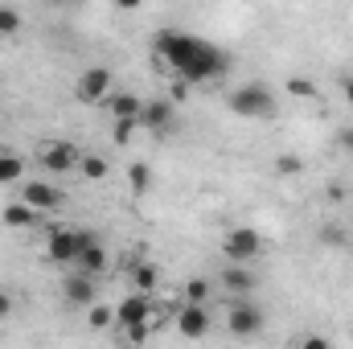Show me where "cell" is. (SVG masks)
Segmentation results:
<instances>
[{"label":"cell","instance_id":"8","mask_svg":"<svg viewBox=\"0 0 353 349\" xmlns=\"http://www.w3.org/2000/svg\"><path fill=\"white\" fill-rule=\"evenodd\" d=\"M21 197H25L37 214H54V210L62 206L58 185H46V181H21Z\"/></svg>","mask_w":353,"mask_h":349},{"label":"cell","instance_id":"26","mask_svg":"<svg viewBox=\"0 0 353 349\" xmlns=\"http://www.w3.org/2000/svg\"><path fill=\"white\" fill-rule=\"evenodd\" d=\"M300 169H304L300 157H279V161H275V173H283V177H296Z\"/></svg>","mask_w":353,"mask_h":349},{"label":"cell","instance_id":"21","mask_svg":"<svg viewBox=\"0 0 353 349\" xmlns=\"http://www.w3.org/2000/svg\"><path fill=\"white\" fill-rule=\"evenodd\" d=\"M185 300H197V304H210V279H201V275H193V279H185Z\"/></svg>","mask_w":353,"mask_h":349},{"label":"cell","instance_id":"14","mask_svg":"<svg viewBox=\"0 0 353 349\" xmlns=\"http://www.w3.org/2000/svg\"><path fill=\"white\" fill-rule=\"evenodd\" d=\"M103 103H107L111 119H140V107H144V99H136V94H128V90H111Z\"/></svg>","mask_w":353,"mask_h":349},{"label":"cell","instance_id":"27","mask_svg":"<svg viewBox=\"0 0 353 349\" xmlns=\"http://www.w3.org/2000/svg\"><path fill=\"white\" fill-rule=\"evenodd\" d=\"M148 333H152V329H148V321H140V325H128V329H123V337H128L132 346H140V341H148Z\"/></svg>","mask_w":353,"mask_h":349},{"label":"cell","instance_id":"19","mask_svg":"<svg viewBox=\"0 0 353 349\" xmlns=\"http://www.w3.org/2000/svg\"><path fill=\"white\" fill-rule=\"evenodd\" d=\"M132 283H136L140 292H152V288L161 283V271H157V263H136V271H132Z\"/></svg>","mask_w":353,"mask_h":349},{"label":"cell","instance_id":"9","mask_svg":"<svg viewBox=\"0 0 353 349\" xmlns=\"http://www.w3.org/2000/svg\"><path fill=\"white\" fill-rule=\"evenodd\" d=\"M152 317V300H148V292H132V296H123L119 304H115V325H140V321H148Z\"/></svg>","mask_w":353,"mask_h":349},{"label":"cell","instance_id":"28","mask_svg":"<svg viewBox=\"0 0 353 349\" xmlns=\"http://www.w3.org/2000/svg\"><path fill=\"white\" fill-rule=\"evenodd\" d=\"M4 317H12V296H8V292H0V321H4Z\"/></svg>","mask_w":353,"mask_h":349},{"label":"cell","instance_id":"7","mask_svg":"<svg viewBox=\"0 0 353 349\" xmlns=\"http://www.w3.org/2000/svg\"><path fill=\"white\" fill-rule=\"evenodd\" d=\"M176 333H181V337H189V341L205 337V333H210V304L185 300V304L176 308Z\"/></svg>","mask_w":353,"mask_h":349},{"label":"cell","instance_id":"30","mask_svg":"<svg viewBox=\"0 0 353 349\" xmlns=\"http://www.w3.org/2000/svg\"><path fill=\"white\" fill-rule=\"evenodd\" d=\"M341 148L353 157V128H345V132H341Z\"/></svg>","mask_w":353,"mask_h":349},{"label":"cell","instance_id":"23","mask_svg":"<svg viewBox=\"0 0 353 349\" xmlns=\"http://www.w3.org/2000/svg\"><path fill=\"white\" fill-rule=\"evenodd\" d=\"M17 29H21V12L8 8V4H0V37H12Z\"/></svg>","mask_w":353,"mask_h":349},{"label":"cell","instance_id":"25","mask_svg":"<svg viewBox=\"0 0 353 349\" xmlns=\"http://www.w3.org/2000/svg\"><path fill=\"white\" fill-rule=\"evenodd\" d=\"M136 128H140V123H136V119H115V132H111V136H115V144H128V140H132V132H136Z\"/></svg>","mask_w":353,"mask_h":349},{"label":"cell","instance_id":"12","mask_svg":"<svg viewBox=\"0 0 353 349\" xmlns=\"http://www.w3.org/2000/svg\"><path fill=\"white\" fill-rule=\"evenodd\" d=\"M74 267H79V271H87V275H99V271L107 267V247L99 243V235H90V230H87V239H83V251H79Z\"/></svg>","mask_w":353,"mask_h":349},{"label":"cell","instance_id":"16","mask_svg":"<svg viewBox=\"0 0 353 349\" xmlns=\"http://www.w3.org/2000/svg\"><path fill=\"white\" fill-rule=\"evenodd\" d=\"M222 288H226V292H234V296H247V292L255 288V275H251L243 263H230V267L222 271Z\"/></svg>","mask_w":353,"mask_h":349},{"label":"cell","instance_id":"5","mask_svg":"<svg viewBox=\"0 0 353 349\" xmlns=\"http://www.w3.org/2000/svg\"><path fill=\"white\" fill-rule=\"evenodd\" d=\"M111 87H115V74H111L107 66H90V70H83V74H79L74 94H79L83 103H103V99L111 94Z\"/></svg>","mask_w":353,"mask_h":349},{"label":"cell","instance_id":"22","mask_svg":"<svg viewBox=\"0 0 353 349\" xmlns=\"http://www.w3.org/2000/svg\"><path fill=\"white\" fill-rule=\"evenodd\" d=\"M87 321H90V329H107V325H115V308H107V304H90Z\"/></svg>","mask_w":353,"mask_h":349},{"label":"cell","instance_id":"2","mask_svg":"<svg viewBox=\"0 0 353 349\" xmlns=\"http://www.w3.org/2000/svg\"><path fill=\"white\" fill-rule=\"evenodd\" d=\"M230 111L243 115V119H267L275 111V94L263 87V83H247V87H234L230 90Z\"/></svg>","mask_w":353,"mask_h":349},{"label":"cell","instance_id":"3","mask_svg":"<svg viewBox=\"0 0 353 349\" xmlns=\"http://www.w3.org/2000/svg\"><path fill=\"white\" fill-rule=\"evenodd\" d=\"M79 157H83V148H74L70 140H41V144H37V161H41V169H50V173H70V169H79Z\"/></svg>","mask_w":353,"mask_h":349},{"label":"cell","instance_id":"20","mask_svg":"<svg viewBox=\"0 0 353 349\" xmlns=\"http://www.w3.org/2000/svg\"><path fill=\"white\" fill-rule=\"evenodd\" d=\"M128 181H132V193H148V189H152V169L136 161V165L128 169Z\"/></svg>","mask_w":353,"mask_h":349},{"label":"cell","instance_id":"24","mask_svg":"<svg viewBox=\"0 0 353 349\" xmlns=\"http://www.w3.org/2000/svg\"><path fill=\"white\" fill-rule=\"evenodd\" d=\"M288 94H296V99H312L316 87H312V79H288Z\"/></svg>","mask_w":353,"mask_h":349},{"label":"cell","instance_id":"29","mask_svg":"<svg viewBox=\"0 0 353 349\" xmlns=\"http://www.w3.org/2000/svg\"><path fill=\"white\" fill-rule=\"evenodd\" d=\"M115 8H123V12H136V8H144V0H115Z\"/></svg>","mask_w":353,"mask_h":349},{"label":"cell","instance_id":"4","mask_svg":"<svg viewBox=\"0 0 353 349\" xmlns=\"http://www.w3.org/2000/svg\"><path fill=\"white\" fill-rule=\"evenodd\" d=\"M83 239H87V230L58 226V230H50V239H46V255L54 263H74L79 251H83Z\"/></svg>","mask_w":353,"mask_h":349},{"label":"cell","instance_id":"10","mask_svg":"<svg viewBox=\"0 0 353 349\" xmlns=\"http://www.w3.org/2000/svg\"><path fill=\"white\" fill-rule=\"evenodd\" d=\"M173 115H176L173 99H148V103L140 107V119H136V123H140L144 132H165V128L173 123Z\"/></svg>","mask_w":353,"mask_h":349},{"label":"cell","instance_id":"18","mask_svg":"<svg viewBox=\"0 0 353 349\" xmlns=\"http://www.w3.org/2000/svg\"><path fill=\"white\" fill-rule=\"evenodd\" d=\"M79 173L87 177V181H103V177L111 173V165H107L103 157H94V152H83V157H79Z\"/></svg>","mask_w":353,"mask_h":349},{"label":"cell","instance_id":"13","mask_svg":"<svg viewBox=\"0 0 353 349\" xmlns=\"http://www.w3.org/2000/svg\"><path fill=\"white\" fill-rule=\"evenodd\" d=\"M62 292H66V300H70V304L87 308V304H94V275H87V271H74V275H66Z\"/></svg>","mask_w":353,"mask_h":349},{"label":"cell","instance_id":"31","mask_svg":"<svg viewBox=\"0 0 353 349\" xmlns=\"http://www.w3.org/2000/svg\"><path fill=\"white\" fill-rule=\"evenodd\" d=\"M341 87H345V99H350V103H353V79H345Z\"/></svg>","mask_w":353,"mask_h":349},{"label":"cell","instance_id":"6","mask_svg":"<svg viewBox=\"0 0 353 349\" xmlns=\"http://www.w3.org/2000/svg\"><path fill=\"white\" fill-rule=\"evenodd\" d=\"M222 251H226V259H230V263H251L259 251H263V239H259V230L239 226V230H230V235H226Z\"/></svg>","mask_w":353,"mask_h":349},{"label":"cell","instance_id":"11","mask_svg":"<svg viewBox=\"0 0 353 349\" xmlns=\"http://www.w3.org/2000/svg\"><path fill=\"white\" fill-rule=\"evenodd\" d=\"M226 325H230L234 337H255V333L263 329V312H259L255 304H234L230 317H226Z\"/></svg>","mask_w":353,"mask_h":349},{"label":"cell","instance_id":"1","mask_svg":"<svg viewBox=\"0 0 353 349\" xmlns=\"http://www.w3.org/2000/svg\"><path fill=\"white\" fill-rule=\"evenodd\" d=\"M152 54L173 79H185V83H214L226 74V54L193 33H176V29L157 33Z\"/></svg>","mask_w":353,"mask_h":349},{"label":"cell","instance_id":"15","mask_svg":"<svg viewBox=\"0 0 353 349\" xmlns=\"http://www.w3.org/2000/svg\"><path fill=\"white\" fill-rule=\"evenodd\" d=\"M0 218H4V226H12V230H25V226H33V222H37V218H46V214H37V210H33V206L21 197L17 206H4V210H0Z\"/></svg>","mask_w":353,"mask_h":349},{"label":"cell","instance_id":"17","mask_svg":"<svg viewBox=\"0 0 353 349\" xmlns=\"http://www.w3.org/2000/svg\"><path fill=\"white\" fill-rule=\"evenodd\" d=\"M17 181H25V161L12 152H0V185H17Z\"/></svg>","mask_w":353,"mask_h":349}]
</instances>
